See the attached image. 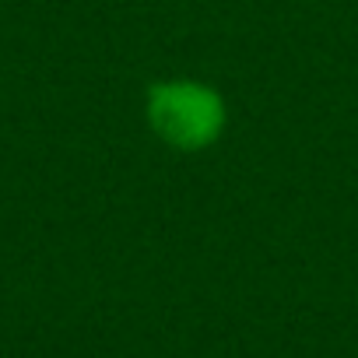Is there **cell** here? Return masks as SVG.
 Segmentation results:
<instances>
[{"label":"cell","instance_id":"6da1fadb","mask_svg":"<svg viewBox=\"0 0 358 358\" xmlns=\"http://www.w3.org/2000/svg\"><path fill=\"white\" fill-rule=\"evenodd\" d=\"M144 116L151 134L176 151L211 148L229 123V106L218 88L194 78H169L148 88Z\"/></svg>","mask_w":358,"mask_h":358}]
</instances>
